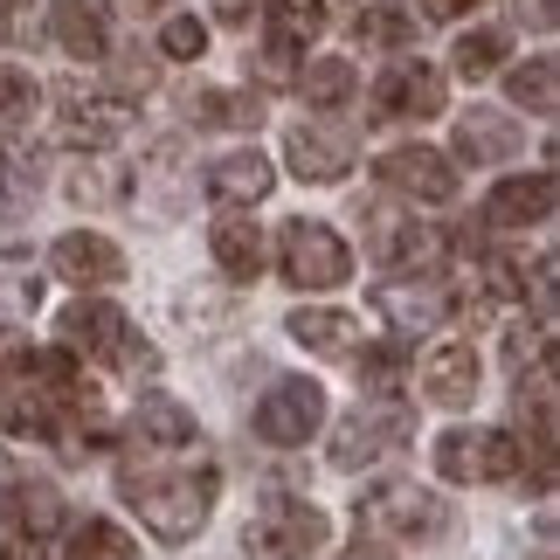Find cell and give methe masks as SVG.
Listing matches in <instances>:
<instances>
[{"instance_id":"obj_34","label":"cell","mask_w":560,"mask_h":560,"mask_svg":"<svg viewBox=\"0 0 560 560\" xmlns=\"http://www.w3.org/2000/svg\"><path fill=\"white\" fill-rule=\"evenodd\" d=\"M194 118H201V125H256V118H264V104H256V97H194Z\"/></svg>"},{"instance_id":"obj_35","label":"cell","mask_w":560,"mask_h":560,"mask_svg":"<svg viewBox=\"0 0 560 560\" xmlns=\"http://www.w3.org/2000/svg\"><path fill=\"white\" fill-rule=\"evenodd\" d=\"M201 49H208V28H201L194 14H174V21L160 28V56H174V62H194Z\"/></svg>"},{"instance_id":"obj_36","label":"cell","mask_w":560,"mask_h":560,"mask_svg":"<svg viewBox=\"0 0 560 560\" xmlns=\"http://www.w3.org/2000/svg\"><path fill=\"white\" fill-rule=\"evenodd\" d=\"M21 360H28V332H14V326H0V374H14Z\"/></svg>"},{"instance_id":"obj_6","label":"cell","mask_w":560,"mask_h":560,"mask_svg":"<svg viewBox=\"0 0 560 560\" xmlns=\"http://www.w3.org/2000/svg\"><path fill=\"white\" fill-rule=\"evenodd\" d=\"M62 526V499L56 485L21 478L14 491H0V560H42Z\"/></svg>"},{"instance_id":"obj_32","label":"cell","mask_w":560,"mask_h":560,"mask_svg":"<svg viewBox=\"0 0 560 560\" xmlns=\"http://www.w3.org/2000/svg\"><path fill=\"white\" fill-rule=\"evenodd\" d=\"M353 360H360V381H368L374 387V395H395V387H401V347H387V339H381V347H368V339H360V347H353Z\"/></svg>"},{"instance_id":"obj_25","label":"cell","mask_w":560,"mask_h":560,"mask_svg":"<svg viewBox=\"0 0 560 560\" xmlns=\"http://www.w3.org/2000/svg\"><path fill=\"white\" fill-rule=\"evenodd\" d=\"M436 249H443V235L422 229V222H381L374 229V256H381V264H395V270H429V264H436Z\"/></svg>"},{"instance_id":"obj_23","label":"cell","mask_w":560,"mask_h":560,"mask_svg":"<svg viewBox=\"0 0 560 560\" xmlns=\"http://www.w3.org/2000/svg\"><path fill=\"white\" fill-rule=\"evenodd\" d=\"M132 429H139L145 450H194V436H201V429H194V416H187L174 395H145L139 416H132Z\"/></svg>"},{"instance_id":"obj_13","label":"cell","mask_w":560,"mask_h":560,"mask_svg":"<svg viewBox=\"0 0 560 560\" xmlns=\"http://www.w3.org/2000/svg\"><path fill=\"white\" fill-rule=\"evenodd\" d=\"M374 104H381L387 118H436L443 104H450V91H443V70H429V62H395V70L381 77Z\"/></svg>"},{"instance_id":"obj_15","label":"cell","mask_w":560,"mask_h":560,"mask_svg":"<svg viewBox=\"0 0 560 560\" xmlns=\"http://www.w3.org/2000/svg\"><path fill=\"white\" fill-rule=\"evenodd\" d=\"M125 125H132V104L125 97H70L62 104V145H83V153L125 139Z\"/></svg>"},{"instance_id":"obj_18","label":"cell","mask_w":560,"mask_h":560,"mask_svg":"<svg viewBox=\"0 0 560 560\" xmlns=\"http://www.w3.org/2000/svg\"><path fill=\"white\" fill-rule=\"evenodd\" d=\"M208 194L222 208H256L270 194V160L264 153H229V160H214L208 166Z\"/></svg>"},{"instance_id":"obj_10","label":"cell","mask_w":560,"mask_h":560,"mask_svg":"<svg viewBox=\"0 0 560 560\" xmlns=\"http://www.w3.org/2000/svg\"><path fill=\"white\" fill-rule=\"evenodd\" d=\"M374 180L387 194H408V201H450L457 194V166L436 145H395V153L374 160Z\"/></svg>"},{"instance_id":"obj_37","label":"cell","mask_w":560,"mask_h":560,"mask_svg":"<svg viewBox=\"0 0 560 560\" xmlns=\"http://www.w3.org/2000/svg\"><path fill=\"white\" fill-rule=\"evenodd\" d=\"M422 8L436 14V21H457V14H470V8H478V0H422Z\"/></svg>"},{"instance_id":"obj_7","label":"cell","mask_w":560,"mask_h":560,"mask_svg":"<svg viewBox=\"0 0 560 560\" xmlns=\"http://www.w3.org/2000/svg\"><path fill=\"white\" fill-rule=\"evenodd\" d=\"M277 256H284V277L298 291H332L353 277V249L326 222H284L277 229Z\"/></svg>"},{"instance_id":"obj_33","label":"cell","mask_w":560,"mask_h":560,"mask_svg":"<svg viewBox=\"0 0 560 560\" xmlns=\"http://www.w3.org/2000/svg\"><path fill=\"white\" fill-rule=\"evenodd\" d=\"M35 112V77L14 70V62H0V125H21Z\"/></svg>"},{"instance_id":"obj_29","label":"cell","mask_w":560,"mask_h":560,"mask_svg":"<svg viewBox=\"0 0 560 560\" xmlns=\"http://www.w3.org/2000/svg\"><path fill=\"white\" fill-rule=\"evenodd\" d=\"M505 360H512V374L553 368V312H540L533 326H512V332H505Z\"/></svg>"},{"instance_id":"obj_30","label":"cell","mask_w":560,"mask_h":560,"mask_svg":"<svg viewBox=\"0 0 560 560\" xmlns=\"http://www.w3.org/2000/svg\"><path fill=\"white\" fill-rule=\"evenodd\" d=\"M353 62H339V56H326V62H312V70L305 77H298V91H305V104H326V112H332V104H347L353 97Z\"/></svg>"},{"instance_id":"obj_2","label":"cell","mask_w":560,"mask_h":560,"mask_svg":"<svg viewBox=\"0 0 560 560\" xmlns=\"http://www.w3.org/2000/svg\"><path fill=\"white\" fill-rule=\"evenodd\" d=\"M353 526L368 533L374 547H422V540H436V533L450 526V505H443L429 485L387 478V485H374V491H360Z\"/></svg>"},{"instance_id":"obj_14","label":"cell","mask_w":560,"mask_h":560,"mask_svg":"<svg viewBox=\"0 0 560 560\" xmlns=\"http://www.w3.org/2000/svg\"><path fill=\"white\" fill-rule=\"evenodd\" d=\"M291 174L298 180H347L353 174V139L332 132V125H298L291 132Z\"/></svg>"},{"instance_id":"obj_22","label":"cell","mask_w":560,"mask_h":560,"mask_svg":"<svg viewBox=\"0 0 560 560\" xmlns=\"http://www.w3.org/2000/svg\"><path fill=\"white\" fill-rule=\"evenodd\" d=\"M374 305L395 318L401 332H416V326H436V318L450 312V291L436 284V277H422V284H381Z\"/></svg>"},{"instance_id":"obj_28","label":"cell","mask_w":560,"mask_h":560,"mask_svg":"<svg viewBox=\"0 0 560 560\" xmlns=\"http://www.w3.org/2000/svg\"><path fill=\"white\" fill-rule=\"evenodd\" d=\"M505 91H512V104H526V112L553 118V104H560V77H553V56H533V62H520V70L505 77Z\"/></svg>"},{"instance_id":"obj_8","label":"cell","mask_w":560,"mask_h":560,"mask_svg":"<svg viewBox=\"0 0 560 560\" xmlns=\"http://www.w3.org/2000/svg\"><path fill=\"white\" fill-rule=\"evenodd\" d=\"M318 422H326V387L305 381V374H291V381H277L264 401H256V416L249 429L264 436L270 450H298V443H312L318 436Z\"/></svg>"},{"instance_id":"obj_24","label":"cell","mask_w":560,"mask_h":560,"mask_svg":"<svg viewBox=\"0 0 560 560\" xmlns=\"http://www.w3.org/2000/svg\"><path fill=\"white\" fill-rule=\"evenodd\" d=\"M457 153H464L470 166L512 160V153H520V125H512V118H499V112H470V118L457 125Z\"/></svg>"},{"instance_id":"obj_19","label":"cell","mask_w":560,"mask_h":560,"mask_svg":"<svg viewBox=\"0 0 560 560\" xmlns=\"http://www.w3.org/2000/svg\"><path fill=\"white\" fill-rule=\"evenodd\" d=\"M56 42L77 62H97L112 49V21H104V0H56Z\"/></svg>"},{"instance_id":"obj_26","label":"cell","mask_w":560,"mask_h":560,"mask_svg":"<svg viewBox=\"0 0 560 560\" xmlns=\"http://www.w3.org/2000/svg\"><path fill=\"white\" fill-rule=\"evenodd\" d=\"M353 35L368 42V49H401V42L416 35V14H408L401 0H374V8L353 14Z\"/></svg>"},{"instance_id":"obj_39","label":"cell","mask_w":560,"mask_h":560,"mask_svg":"<svg viewBox=\"0 0 560 560\" xmlns=\"http://www.w3.org/2000/svg\"><path fill=\"white\" fill-rule=\"evenodd\" d=\"M125 8H132V14H153V8H166V0H125Z\"/></svg>"},{"instance_id":"obj_40","label":"cell","mask_w":560,"mask_h":560,"mask_svg":"<svg viewBox=\"0 0 560 560\" xmlns=\"http://www.w3.org/2000/svg\"><path fill=\"white\" fill-rule=\"evenodd\" d=\"M8 8H14V0H0V14H8Z\"/></svg>"},{"instance_id":"obj_20","label":"cell","mask_w":560,"mask_h":560,"mask_svg":"<svg viewBox=\"0 0 560 560\" xmlns=\"http://www.w3.org/2000/svg\"><path fill=\"white\" fill-rule=\"evenodd\" d=\"M291 339L312 347V353H326V360H339V353L360 347V318L332 312V305H305V312H291Z\"/></svg>"},{"instance_id":"obj_3","label":"cell","mask_w":560,"mask_h":560,"mask_svg":"<svg viewBox=\"0 0 560 560\" xmlns=\"http://www.w3.org/2000/svg\"><path fill=\"white\" fill-rule=\"evenodd\" d=\"M56 332H62V353H91L118 374H153L160 368V353L132 332V318L118 305H104V298H77V305L56 318Z\"/></svg>"},{"instance_id":"obj_12","label":"cell","mask_w":560,"mask_h":560,"mask_svg":"<svg viewBox=\"0 0 560 560\" xmlns=\"http://www.w3.org/2000/svg\"><path fill=\"white\" fill-rule=\"evenodd\" d=\"M49 264L62 284H125V249L112 243V235H91V229H77V235H62V243L49 249Z\"/></svg>"},{"instance_id":"obj_31","label":"cell","mask_w":560,"mask_h":560,"mask_svg":"<svg viewBox=\"0 0 560 560\" xmlns=\"http://www.w3.org/2000/svg\"><path fill=\"white\" fill-rule=\"evenodd\" d=\"M505 49H512L505 28H470V35H457V70L478 83V77H491V70L505 62Z\"/></svg>"},{"instance_id":"obj_9","label":"cell","mask_w":560,"mask_h":560,"mask_svg":"<svg viewBox=\"0 0 560 560\" xmlns=\"http://www.w3.org/2000/svg\"><path fill=\"white\" fill-rule=\"evenodd\" d=\"M408 436V408L395 401V395H381V401H368V408H353L347 422H339V436H332V464L339 470H353V464H374V457H387Z\"/></svg>"},{"instance_id":"obj_11","label":"cell","mask_w":560,"mask_h":560,"mask_svg":"<svg viewBox=\"0 0 560 560\" xmlns=\"http://www.w3.org/2000/svg\"><path fill=\"white\" fill-rule=\"evenodd\" d=\"M416 381H422V395L436 408H470L478 387H485V368H478V353H470V339H443V347L422 353Z\"/></svg>"},{"instance_id":"obj_17","label":"cell","mask_w":560,"mask_h":560,"mask_svg":"<svg viewBox=\"0 0 560 560\" xmlns=\"http://www.w3.org/2000/svg\"><path fill=\"white\" fill-rule=\"evenodd\" d=\"M208 249H214V264H222V277H235V284H256V277H264V229L243 222V214H222V222L208 229Z\"/></svg>"},{"instance_id":"obj_5","label":"cell","mask_w":560,"mask_h":560,"mask_svg":"<svg viewBox=\"0 0 560 560\" xmlns=\"http://www.w3.org/2000/svg\"><path fill=\"white\" fill-rule=\"evenodd\" d=\"M436 470L450 485H505L526 470L520 429H450L436 443Z\"/></svg>"},{"instance_id":"obj_38","label":"cell","mask_w":560,"mask_h":560,"mask_svg":"<svg viewBox=\"0 0 560 560\" xmlns=\"http://www.w3.org/2000/svg\"><path fill=\"white\" fill-rule=\"evenodd\" d=\"M249 8H256V0H214V14H222V21H249Z\"/></svg>"},{"instance_id":"obj_16","label":"cell","mask_w":560,"mask_h":560,"mask_svg":"<svg viewBox=\"0 0 560 560\" xmlns=\"http://www.w3.org/2000/svg\"><path fill=\"white\" fill-rule=\"evenodd\" d=\"M553 214V174H520V180H499L485 201V222L491 229H533Z\"/></svg>"},{"instance_id":"obj_4","label":"cell","mask_w":560,"mask_h":560,"mask_svg":"<svg viewBox=\"0 0 560 560\" xmlns=\"http://www.w3.org/2000/svg\"><path fill=\"white\" fill-rule=\"evenodd\" d=\"M326 547V512L291 499V491H270L264 512L243 526V553L249 560H312Z\"/></svg>"},{"instance_id":"obj_21","label":"cell","mask_w":560,"mask_h":560,"mask_svg":"<svg viewBox=\"0 0 560 560\" xmlns=\"http://www.w3.org/2000/svg\"><path fill=\"white\" fill-rule=\"evenodd\" d=\"M326 28V0H270V70H284L305 42Z\"/></svg>"},{"instance_id":"obj_27","label":"cell","mask_w":560,"mask_h":560,"mask_svg":"<svg viewBox=\"0 0 560 560\" xmlns=\"http://www.w3.org/2000/svg\"><path fill=\"white\" fill-rule=\"evenodd\" d=\"M62 560H139V540L125 526H112V520H83L70 533V553Z\"/></svg>"},{"instance_id":"obj_1","label":"cell","mask_w":560,"mask_h":560,"mask_svg":"<svg viewBox=\"0 0 560 560\" xmlns=\"http://www.w3.org/2000/svg\"><path fill=\"white\" fill-rule=\"evenodd\" d=\"M125 505L145 520V533L166 547L194 540L222 499V470L214 464H125Z\"/></svg>"}]
</instances>
